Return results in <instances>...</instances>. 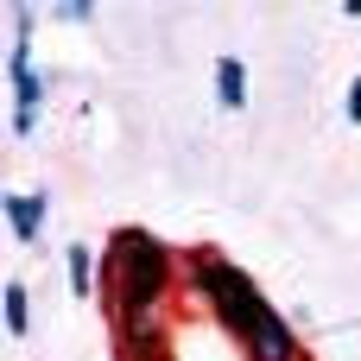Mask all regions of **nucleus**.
I'll return each instance as SVG.
<instances>
[{
	"mask_svg": "<svg viewBox=\"0 0 361 361\" xmlns=\"http://www.w3.org/2000/svg\"><path fill=\"white\" fill-rule=\"evenodd\" d=\"M184 298L203 305V317L235 343L241 361H311L292 317H279L267 292L247 279V267H235L216 247H184Z\"/></svg>",
	"mask_w": 361,
	"mask_h": 361,
	"instance_id": "nucleus-1",
	"label": "nucleus"
},
{
	"mask_svg": "<svg viewBox=\"0 0 361 361\" xmlns=\"http://www.w3.org/2000/svg\"><path fill=\"white\" fill-rule=\"evenodd\" d=\"M184 292V254L159 241L152 228H114L102 247V311L108 324H146L165 317V305Z\"/></svg>",
	"mask_w": 361,
	"mask_h": 361,
	"instance_id": "nucleus-2",
	"label": "nucleus"
},
{
	"mask_svg": "<svg viewBox=\"0 0 361 361\" xmlns=\"http://www.w3.org/2000/svg\"><path fill=\"white\" fill-rule=\"evenodd\" d=\"M6 89H13V140L38 133V108H44V70L32 57V13L13 6V57H6Z\"/></svg>",
	"mask_w": 361,
	"mask_h": 361,
	"instance_id": "nucleus-3",
	"label": "nucleus"
},
{
	"mask_svg": "<svg viewBox=\"0 0 361 361\" xmlns=\"http://www.w3.org/2000/svg\"><path fill=\"white\" fill-rule=\"evenodd\" d=\"M114 330V361H178V324L146 317V324H108Z\"/></svg>",
	"mask_w": 361,
	"mask_h": 361,
	"instance_id": "nucleus-4",
	"label": "nucleus"
},
{
	"mask_svg": "<svg viewBox=\"0 0 361 361\" xmlns=\"http://www.w3.org/2000/svg\"><path fill=\"white\" fill-rule=\"evenodd\" d=\"M6 235L13 241H38L44 235V190H13L6 197Z\"/></svg>",
	"mask_w": 361,
	"mask_h": 361,
	"instance_id": "nucleus-5",
	"label": "nucleus"
},
{
	"mask_svg": "<svg viewBox=\"0 0 361 361\" xmlns=\"http://www.w3.org/2000/svg\"><path fill=\"white\" fill-rule=\"evenodd\" d=\"M63 273H70L63 286H70L76 298H102V254H95V247L70 241V247H63Z\"/></svg>",
	"mask_w": 361,
	"mask_h": 361,
	"instance_id": "nucleus-6",
	"label": "nucleus"
},
{
	"mask_svg": "<svg viewBox=\"0 0 361 361\" xmlns=\"http://www.w3.org/2000/svg\"><path fill=\"white\" fill-rule=\"evenodd\" d=\"M216 102H222L228 114L247 108V63H241V57H216Z\"/></svg>",
	"mask_w": 361,
	"mask_h": 361,
	"instance_id": "nucleus-7",
	"label": "nucleus"
},
{
	"mask_svg": "<svg viewBox=\"0 0 361 361\" xmlns=\"http://www.w3.org/2000/svg\"><path fill=\"white\" fill-rule=\"evenodd\" d=\"M0 311H6V336L25 343L32 336V292H25V279H6L0 286Z\"/></svg>",
	"mask_w": 361,
	"mask_h": 361,
	"instance_id": "nucleus-8",
	"label": "nucleus"
},
{
	"mask_svg": "<svg viewBox=\"0 0 361 361\" xmlns=\"http://www.w3.org/2000/svg\"><path fill=\"white\" fill-rule=\"evenodd\" d=\"M57 19H63V25H82V19H95V0H63Z\"/></svg>",
	"mask_w": 361,
	"mask_h": 361,
	"instance_id": "nucleus-9",
	"label": "nucleus"
},
{
	"mask_svg": "<svg viewBox=\"0 0 361 361\" xmlns=\"http://www.w3.org/2000/svg\"><path fill=\"white\" fill-rule=\"evenodd\" d=\"M343 114H349V127H361V76L349 82V95H343Z\"/></svg>",
	"mask_w": 361,
	"mask_h": 361,
	"instance_id": "nucleus-10",
	"label": "nucleus"
}]
</instances>
